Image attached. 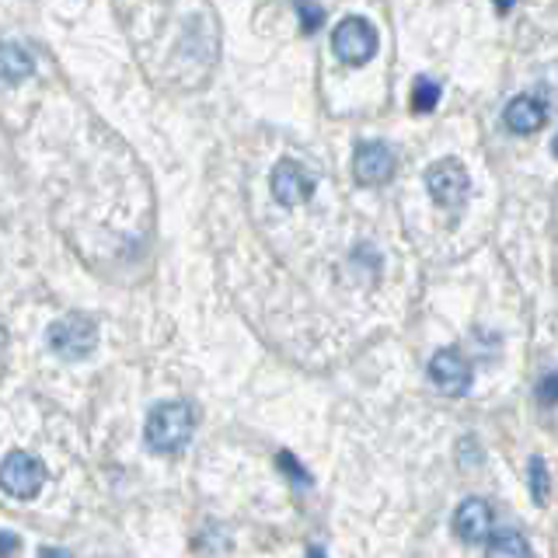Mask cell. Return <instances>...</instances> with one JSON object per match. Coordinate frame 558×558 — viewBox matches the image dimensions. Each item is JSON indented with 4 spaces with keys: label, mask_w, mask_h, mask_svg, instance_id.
Instances as JSON below:
<instances>
[{
    "label": "cell",
    "mask_w": 558,
    "mask_h": 558,
    "mask_svg": "<svg viewBox=\"0 0 558 558\" xmlns=\"http://www.w3.org/2000/svg\"><path fill=\"white\" fill-rule=\"evenodd\" d=\"M395 150L380 140H371V144H360L353 154V174L360 185H384L391 182L395 174Z\"/></svg>",
    "instance_id": "6"
},
{
    "label": "cell",
    "mask_w": 558,
    "mask_h": 558,
    "mask_svg": "<svg viewBox=\"0 0 558 558\" xmlns=\"http://www.w3.org/2000/svg\"><path fill=\"white\" fill-rule=\"evenodd\" d=\"M436 105H440V84L429 81V77H415V84H412V112L426 116V112L436 109Z\"/></svg>",
    "instance_id": "13"
},
{
    "label": "cell",
    "mask_w": 558,
    "mask_h": 558,
    "mask_svg": "<svg viewBox=\"0 0 558 558\" xmlns=\"http://www.w3.org/2000/svg\"><path fill=\"white\" fill-rule=\"evenodd\" d=\"M485 551L493 555V558H531V545L517 531L493 534V537H488V548Z\"/></svg>",
    "instance_id": "12"
},
{
    "label": "cell",
    "mask_w": 558,
    "mask_h": 558,
    "mask_svg": "<svg viewBox=\"0 0 558 558\" xmlns=\"http://www.w3.org/2000/svg\"><path fill=\"white\" fill-rule=\"evenodd\" d=\"M545 119H548V101L545 98H534V95L513 98L510 105H506V112H502L506 130L517 133V136L537 133L541 126H545Z\"/></svg>",
    "instance_id": "10"
},
{
    "label": "cell",
    "mask_w": 558,
    "mask_h": 558,
    "mask_svg": "<svg viewBox=\"0 0 558 558\" xmlns=\"http://www.w3.org/2000/svg\"><path fill=\"white\" fill-rule=\"evenodd\" d=\"M429 377L450 398H464L471 391V363L461 353H453V349H440L429 360Z\"/></svg>",
    "instance_id": "7"
},
{
    "label": "cell",
    "mask_w": 558,
    "mask_h": 558,
    "mask_svg": "<svg viewBox=\"0 0 558 558\" xmlns=\"http://www.w3.org/2000/svg\"><path fill=\"white\" fill-rule=\"evenodd\" d=\"M46 482V464L28 450H11L0 461V488L14 499H32Z\"/></svg>",
    "instance_id": "4"
},
{
    "label": "cell",
    "mask_w": 558,
    "mask_h": 558,
    "mask_svg": "<svg viewBox=\"0 0 558 558\" xmlns=\"http://www.w3.org/2000/svg\"><path fill=\"white\" fill-rule=\"evenodd\" d=\"M531 493L537 502H548V464H545V458H531Z\"/></svg>",
    "instance_id": "14"
},
{
    "label": "cell",
    "mask_w": 558,
    "mask_h": 558,
    "mask_svg": "<svg viewBox=\"0 0 558 558\" xmlns=\"http://www.w3.org/2000/svg\"><path fill=\"white\" fill-rule=\"evenodd\" d=\"M426 189L429 196L440 203V206H458L468 189H471V179L461 161H453V157H444V161H436L429 171H426Z\"/></svg>",
    "instance_id": "5"
},
{
    "label": "cell",
    "mask_w": 558,
    "mask_h": 558,
    "mask_svg": "<svg viewBox=\"0 0 558 558\" xmlns=\"http://www.w3.org/2000/svg\"><path fill=\"white\" fill-rule=\"evenodd\" d=\"M453 531H458L468 545H478V541H488L493 537V506L485 499L471 496L458 506V513H453Z\"/></svg>",
    "instance_id": "9"
},
{
    "label": "cell",
    "mask_w": 558,
    "mask_h": 558,
    "mask_svg": "<svg viewBox=\"0 0 558 558\" xmlns=\"http://www.w3.org/2000/svg\"><path fill=\"white\" fill-rule=\"evenodd\" d=\"M545 401H558V374L555 377H548L545 384H541V391H537Z\"/></svg>",
    "instance_id": "18"
},
{
    "label": "cell",
    "mask_w": 558,
    "mask_h": 558,
    "mask_svg": "<svg viewBox=\"0 0 558 558\" xmlns=\"http://www.w3.org/2000/svg\"><path fill=\"white\" fill-rule=\"evenodd\" d=\"M46 339L57 356L84 360L87 353H95V345H98V325L87 318V314H66V318L49 325Z\"/></svg>",
    "instance_id": "2"
},
{
    "label": "cell",
    "mask_w": 558,
    "mask_h": 558,
    "mask_svg": "<svg viewBox=\"0 0 558 558\" xmlns=\"http://www.w3.org/2000/svg\"><path fill=\"white\" fill-rule=\"evenodd\" d=\"M17 548H22V541H17V534L0 531V555H14Z\"/></svg>",
    "instance_id": "17"
},
{
    "label": "cell",
    "mask_w": 558,
    "mask_h": 558,
    "mask_svg": "<svg viewBox=\"0 0 558 558\" xmlns=\"http://www.w3.org/2000/svg\"><path fill=\"white\" fill-rule=\"evenodd\" d=\"M269 185H272V196L283 203V206H296V203H304V199H311L314 196V182L311 174L296 165V161H279L276 168H272V179H269Z\"/></svg>",
    "instance_id": "8"
},
{
    "label": "cell",
    "mask_w": 558,
    "mask_h": 558,
    "mask_svg": "<svg viewBox=\"0 0 558 558\" xmlns=\"http://www.w3.org/2000/svg\"><path fill=\"white\" fill-rule=\"evenodd\" d=\"M506 8H513V0H499V11H506Z\"/></svg>",
    "instance_id": "19"
},
{
    "label": "cell",
    "mask_w": 558,
    "mask_h": 558,
    "mask_svg": "<svg viewBox=\"0 0 558 558\" xmlns=\"http://www.w3.org/2000/svg\"><path fill=\"white\" fill-rule=\"evenodd\" d=\"M296 14H301V28L304 32H318L322 22H325V11L318 4H311V0H296Z\"/></svg>",
    "instance_id": "15"
},
{
    "label": "cell",
    "mask_w": 558,
    "mask_h": 558,
    "mask_svg": "<svg viewBox=\"0 0 558 558\" xmlns=\"http://www.w3.org/2000/svg\"><path fill=\"white\" fill-rule=\"evenodd\" d=\"M331 49L336 57L349 66H363L371 63V57L377 52V28L366 22V17H342L331 32Z\"/></svg>",
    "instance_id": "3"
},
{
    "label": "cell",
    "mask_w": 558,
    "mask_h": 558,
    "mask_svg": "<svg viewBox=\"0 0 558 558\" xmlns=\"http://www.w3.org/2000/svg\"><path fill=\"white\" fill-rule=\"evenodd\" d=\"M196 433V409L189 401H161L154 405L144 426V440L154 453H179Z\"/></svg>",
    "instance_id": "1"
},
{
    "label": "cell",
    "mask_w": 558,
    "mask_h": 558,
    "mask_svg": "<svg viewBox=\"0 0 558 558\" xmlns=\"http://www.w3.org/2000/svg\"><path fill=\"white\" fill-rule=\"evenodd\" d=\"M32 70H35V60H32V52L25 46L0 43V81L17 84V81H25Z\"/></svg>",
    "instance_id": "11"
},
{
    "label": "cell",
    "mask_w": 558,
    "mask_h": 558,
    "mask_svg": "<svg viewBox=\"0 0 558 558\" xmlns=\"http://www.w3.org/2000/svg\"><path fill=\"white\" fill-rule=\"evenodd\" d=\"M551 150H555V154H558V136H555V147H551Z\"/></svg>",
    "instance_id": "20"
},
{
    "label": "cell",
    "mask_w": 558,
    "mask_h": 558,
    "mask_svg": "<svg viewBox=\"0 0 558 558\" xmlns=\"http://www.w3.org/2000/svg\"><path fill=\"white\" fill-rule=\"evenodd\" d=\"M276 461H279V468H283V471H290V475H293V482H296V485H311V475H307V471H304L301 464H296V458H293V453H287V450H283V453H279V458H276Z\"/></svg>",
    "instance_id": "16"
}]
</instances>
